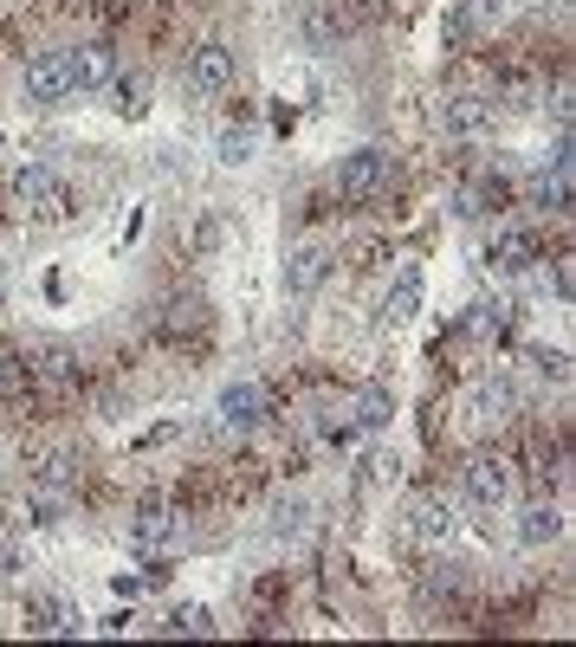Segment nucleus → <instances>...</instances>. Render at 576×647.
Here are the masks:
<instances>
[{"mask_svg":"<svg viewBox=\"0 0 576 647\" xmlns=\"http://www.w3.org/2000/svg\"><path fill=\"white\" fill-rule=\"evenodd\" d=\"M13 195H20V208H33L39 220H66L72 215V188H66V175L46 169V162H26L20 182H13Z\"/></svg>","mask_w":576,"mask_h":647,"instance_id":"nucleus-1","label":"nucleus"},{"mask_svg":"<svg viewBox=\"0 0 576 647\" xmlns=\"http://www.w3.org/2000/svg\"><path fill=\"white\" fill-rule=\"evenodd\" d=\"M389 175H395L389 149H357V155L337 162V195H344V201H376V195L389 188Z\"/></svg>","mask_w":576,"mask_h":647,"instance_id":"nucleus-2","label":"nucleus"},{"mask_svg":"<svg viewBox=\"0 0 576 647\" xmlns=\"http://www.w3.org/2000/svg\"><path fill=\"white\" fill-rule=\"evenodd\" d=\"M260 421H266V389H260L253 376L227 382L220 402H215V428L220 434H246V428H260Z\"/></svg>","mask_w":576,"mask_h":647,"instance_id":"nucleus-3","label":"nucleus"},{"mask_svg":"<svg viewBox=\"0 0 576 647\" xmlns=\"http://www.w3.org/2000/svg\"><path fill=\"white\" fill-rule=\"evenodd\" d=\"M434 124H440L447 137H486V130H493V97H480V91H453V97L434 104Z\"/></svg>","mask_w":576,"mask_h":647,"instance_id":"nucleus-4","label":"nucleus"},{"mask_svg":"<svg viewBox=\"0 0 576 647\" xmlns=\"http://www.w3.org/2000/svg\"><path fill=\"white\" fill-rule=\"evenodd\" d=\"M531 201H538V208H551V215H571V130L557 137L551 162L531 175Z\"/></svg>","mask_w":576,"mask_h":647,"instance_id":"nucleus-5","label":"nucleus"},{"mask_svg":"<svg viewBox=\"0 0 576 647\" xmlns=\"http://www.w3.org/2000/svg\"><path fill=\"white\" fill-rule=\"evenodd\" d=\"M460 480H466V499L486 505V511L511 499V466H505V460H493V453H473V460L460 466Z\"/></svg>","mask_w":576,"mask_h":647,"instance_id":"nucleus-6","label":"nucleus"},{"mask_svg":"<svg viewBox=\"0 0 576 647\" xmlns=\"http://www.w3.org/2000/svg\"><path fill=\"white\" fill-rule=\"evenodd\" d=\"M511 408H518V389H511V376H480V382L466 389V421H480V428H499Z\"/></svg>","mask_w":576,"mask_h":647,"instance_id":"nucleus-7","label":"nucleus"},{"mask_svg":"<svg viewBox=\"0 0 576 647\" xmlns=\"http://www.w3.org/2000/svg\"><path fill=\"white\" fill-rule=\"evenodd\" d=\"M26 97H33V104L72 97V53H39V59L26 66Z\"/></svg>","mask_w":576,"mask_h":647,"instance_id":"nucleus-8","label":"nucleus"},{"mask_svg":"<svg viewBox=\"0 0 576 647\" xmlns=\"http://www.w3.org/2000/svg\"><path fill=\"white\" fill-rule=\"evenodd\" d=\"M331 266H337V259H331L324 246H291L286 253V291L291 298H318L324 279H331Z\"/></svg>","mask_w":576,"mask_h":647,"instance_id":"nucleus-9","label":"nucleus"},{"mask_svg":"<svg viewBox=\"0 0 576 647\" xmlns=\"http://www.w3.org/2000/svg\"><path fill=\"white\" fill-rule=\"evenodd\" d=\"M188 84H195L201 97L233 91V53H227V46H195V53H188Z\"/></svg>","mask_w":576,"mask_h":647,"instance_id":"nucleus-10","label":"nucleus"},{"mask_svg":"<svg viewBox=\"0 0 576 647\" xmlns=\"http://www.w3.org/2000/svg\"><path fill=\"white\" fill-rule=\"evenodd\" d=\"M408 538H415V544H447V538H453V505L447 499H415L408 505Z\"/></svg>","mask_w":576,"mask_h":647,"instance_id":"nucleus-11","label":"nucleus"},{"mask_svg":"<svg viewBox=\"0 0 576 647\" xmlns=\"http://www.w3.org/2000/svg\"><path fill=\"white\" fill-rule=\"evenodd\" d=\"M117 78V53L97 39V46H78L72 53V91H104Z\"/></svg>","mask_w":576,"mask_h":647,"instance_id":"nucleus-12","label":"nucleus"},{"mask_svg":"<svg viewBox=\"0 0 576 647\" xmlns=\"http://www.w3.org/2000/svg\"><path fill=\"white\" fill-rule=\"evenodd\" d=\"M175 531H182V524H175V511H169V505H143V511L130 518V544H137V551H162V544H175Z\"/></svg>","mask_w":576,"mask_h":647,"instance_id":"nucleus-13","label":"nucleus"},{"mask_svg":"<svg viewBox=\"0 0 576 647\" xmlns=\"http://www.w3.org/2000/svg\"><path fill=\"white\" fill-rule=\"evenodd\" d=\"M26 473H33L46 493H66V486H78V460L66 453V447H39V453L26 460Z\"/></svg>","mask_w":576,"mask_h":647,"instance_id":"nucleus-14","label":"nucleus"},{"mask_svg":"<svg viewBox=\"0 0 576 647\" xmlns=\"http://www.w3.org/2000/svg\"><path fill=\"white\" fill-rule=\"evenodd\" d=\"M557 531H564V511H557L551 499H538V505H525V511H518V544H525V551L551 544Z\"/></svg>","mask_w":576,"mask_h":647,"instance_id":"nucleus-15","label":"nucleus"},{"mask_svg":"<svg viewBox=\"0 0 576 647\" xmlns=\"http://www.w3.org/2000/svg\"><path fill=\"white\" fill-rule=\"evenodd\" d=\"M415 311H422V266H402L395 286H389V298H382V317H389V324H408Z\"/></svg>","mask_w":576,"mask_h":647,"instance_id":"nucleus-16","label":"nucleus"},{"mask_svg":"<svg viewBox=\"0 0 576 647\" xmlns=\"http://www.w3.org/2000/svg\"><path fill=\"white\" fill-rule=\"evenodd\" d=\"M26 615H33V622H26L33 635H78V615L66 609V602H53V596H33Z\"/></svg>","mask_w":576,"mask_h":647,"instance_id":"nucleus-17","label":"nucleus"},{"mask_svg":"<svg viewBox=\"0 0 576 647\" xmlns=\"http://www.w3.org/2000/svg\"><path fill=\"white\" fill-rule=\"evenodd\" d=\"M531 259H538L531 233H505V240H493V253H486V266H493V273H525Z\"/></svg>","mask_w":576,"mask_h":647,"instance_id":"nucleus-18","label":"nucleus"},{"mask_svg":"<svg viewBox=\"0 0 576 647\" xmlns=\"http://www.w3.org/2000/svg\"><path fill=\"white\" fill-rule=\"evenodd\" d=\"M389 415H395L389 389H362V395H357V415H350V421H357L362 434H376V428H389Z\"/></svg>","mask_w":576,"mask_h":647,"instance_id":"nucleus-19","label":"nucleus"},{"mask_svg":"<svg viewBox=\"0 0 576 647\" xmlns=\"http://www.w3.org/2000/svg\"><path fill=\"white\" fill-rule=\"evenodd\" d=\"M253 149H260V137H253L246 124H240V130H220V137H215V155L227 162V169H240V162H253Z\"/></svg>","mask_w":576,"mask_h":647,"instance_id":"nucleus-20","label":"nucleus"},{"mask_svg":"<svg viewBox=\"0 0 576 647\" xmlns=\"http://www.w3.org/2000/svg\"><path fill=\"white\" fill-rule=\"evenodd\" d=\"M162 324H169V331H201V324H208V304H201L195 291H188V298H169Z\"/></svg>","mask_w":576,"mask_h":647,"instance_id":"nucleus-21","label":"nucleus"},{"mask_svg":"<svg viewBox=\"0 0 576 647\" xmlns=\"http://www.w3.org/2000/svg\"><path fill=\"white\" fill-rule=\"evenodd\" d=\"M111 97H117L111 111H124V117H143L149 111V84L143 78H111Z\"/></svg>","mask_w":576,"mask_h":647,"instance_id":"nucleus-22","label":"nucleus"},{"mask_svg":"<svg viewBox=\"0 0 576 647\" xmlns=\"http://www.w3.org/2000/svg\"><path fill=\"white\" fill-rule=\"evenodd\" d=\"M460 331H466L473 344H493V337L505 331V304H473V317H466Z\"/></svg>","mask_w":576,"mask_h":647,"instance_id":"nucleus-23","label":"nucleus"},{"mask_svg":"<svg viewBox=\"0 0 576 647\" xmlns=\"http://www.w3.org/2000/svg\"><path fill=\"white\" fill-rule=\"evenodd\" d=\"M39 376H46V382H78V350L46 344V350H39Z\"/></svg>","mask_w":576,"mask_h":647,"instance_id":"nucleus-24","label":"nucleus"},{"mask_svg":"<svg viewBox=\"0 0 576 647\" xmlns=\"http://www.w3.org/2000/svg\"><path fill=\"white\" fill-rule=\"evenodd\" d=\"M460 589V564H434L428 576H422V602H447Z\"/></svg>","mask_w":576,"mask_h":647,"instance_id":"nucleus-25","label":"nucleus"},{"mask_svg":"<svg viewBox=\"0 0 576 647\" xmlns=\"http://www.w3.org/2000/svg\"><path fill=\"white\" fill-rule=\"evenodd\" d=\"M169 628H175V635H215V615H208L201 602H182V609L169 615Z\"/></svg>","mask_w":576,"mask_h":647,"instance_id":"nucleus-26","label":"nucleus"},{"mask_svg":"<svg viewBox=\"0 0 576 647\" xmlns=\"http://www.w3.org/2000/svg\"><path fill=\"white\" fill-rule=\"evenodd\" d=\"M304 518H311V505L304 499H279L273 505V531H279V538H286V531H304Z\"/></svg>","mask_w":576,"mask_h":647,"instance_id":"nucleus-27","label":"nucleus"},{"mask_svg":"<svg viewBox=\"0 0 576 647\" xmlns=\"http://www.w3.org/2000/svg\"><path fill=\"white\" fill-rule=\"evenodd\" d=\"M531 362H538V376H551V382L571 376V357H564V350H531Z\"/></svg>","mask_w":576,"mask_h":647,"instance_id":"nucleus-28","label":"nucleus"},{"mask_svg":"<svg viewBox=\"0 0 576 647\" xmlns=\"http://www.w3.org/2000/svg\"><path fill=\"white\" fill-rule=\"evenodd\" d=\"M33 524H59V499H33Z\"/></svg>","mask_w":576,"mask_h":647,"instance_id":"nucleus-29","label":"nucleus"}]
</instances>
